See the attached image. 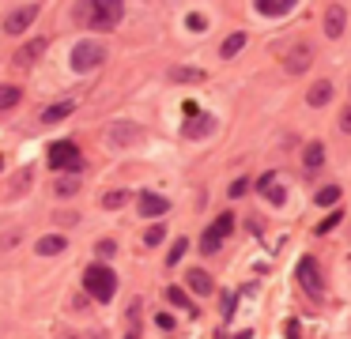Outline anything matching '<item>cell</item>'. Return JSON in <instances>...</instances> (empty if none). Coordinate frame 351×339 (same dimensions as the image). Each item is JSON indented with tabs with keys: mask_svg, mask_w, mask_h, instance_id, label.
I'll return each mask as SVG.
<instances>
[{
	"mask_svg": "<svg viewBox=\"0 0 351 339\" xmlns=\"http://www.w3.org/2000/svg\"><path fill=\"white\" fill-rule=\"evenodd\" d=\"M49 170H84V158H80V147L72 140H57L53 147L46 151Z\"/></svg>",
	"mask_w": 351,
	"mask_h": 339,
	"instance_id": "obj_2",
	"label": "cell"
},
{
	"mask_svg": "<svg viewBox=\"0 0 351 339\" xmlns=\"http://www.w3.org/2000/svg\"><path fill=\"white\" fill-rule=\"evenodd\" d=\"M69 249V241L61 238V234H46V238L38 241V256H57V253H64Z\"/></svg>",
	"mask_w": 351,
	"mask_h": 339,
	"instance_id": "obj_17",
	"label": "cell"
},
{
	"mask_svg": "<svg viewBox=\"0 0 351 339\" xmlns=\"http://www.w3.org/2000/svg\"><path fill=\"white\" fill-rule=\"evenodd\" d=\"M84 339H102V336H99V331H87V336H84Z\"/></svg>",
	"mask_w": 351,
	"mask_h": 339,
	"instance_id": "obj_42",
	"label": "cell"
},
{
	"mask_svg": "<svg viewBox=\"0 0 351 339\" xmlns=\"http://www.w3.org/2000/svg\"><path fill=\"white\" fill-rule=\"evenodd\" d=\"M46 45H49L46 38H31L27 45H19V49H16V57H12V60H16V68H31L34 60H38L42 53H46Z\"/></svg>",
	"mask_w": 351,
	"mask_h": 339,
	"instance_id": "obj_9",
	"label": "cell"
},
{
	"mask_svg": "<svg viewBox=\"0 0 351 339\" xmlns=\"http://www.w3.org/2000/svg\"><path fill=\"white\" fill-rule=\"evenodd\" d=\"M87 298H91L87 290H84V294H76V298H72V309H84V305H87Z\"/></svg>",
	"mask_w": 351,
	"mask_h": 339,
	"instance_id": "obj_40",
	"label": "cell"
},
{
	"mask_svg": "<svg viewBox=\"0 0 351 339\" xmlns=\"http://www.w3.org/2000/svg\"><path fill=\"white\" fill-rule=\"evenodd\" d=\"M340 132H351V105L340 110Z\"/></svg>",
	"mask_w": 351,
	"mask_h": 339,
	"instance_id": "obj_38",
	"label": "cell"
},
{
	"mask_svg": "<svg viewBox=\"0 0 351 339\" xmlns=\"http://www.w3.org/2000/svg\"><path fill=\"white\" fill-rule=\"evenodd\" d=\"M110 143L114 147H132V143L140 140V132H136V125H110Z\"/></svg>",
	"mask_w": 351,
	"mask_h": 339,
	"instance_id": "obj_11",
	"label": "cell"
},
{
	"mask_svg": "<svg viewBox=\"0 0 351 339\" xmlns=\"http://www.w3.org/2000/svg\"><path fill=\"white\" fill-rule=\"evenodd\" d=\"M295 4L298 0H257V12L268 15V19H276V15H287Z\"/></svg>",
	"mask_w": 351,
	"mask_h": 339,
	"instance_id": "obj_14",
	"label": "cell"
},
{
	"mask_svg": "<svg viewBox=\"0 0 351 339\" xmlns=\"http://www.w3.org/2000/svg\"><path fill=\"white\" fill-rule=\"evenodd\" d=\"M313 64V45L306 42V38H298V42H291L287 49H283V68L287 72H306V68Z\"/></svg>",
	"mask_w": 351,
	"mask_h": 339,
	"instance_id": "obj_5",
	"label": "cell"
},
{
	"mask_svg": "<svg viewBox=\"0 0 351 339\" xmlns=\"http://www.w3.org/2000/svg\"><path fill=\"white\" fill-rule=\"evenodd\" d=\"M298 283H302L306 294H321V290H325V283H321V268H317L313 256H302V260H298Z\"/></svg>",
	"mask_w": 351,
	"mask_h": 339,
	"instance_id": "obj_6",
	"label": "cell"
},
{
	"mask_svg": "<svg viewBox=\"0 0 351 339\" xmlns=\"http://www.w3.org/2000/svg\"><path fill=\"white\" fill-rule=\"evenodd\" d=\"M84 290L91 294L95 301H114V294H117V275L106 268V264H91V268L84 271Z\"/></svg>",
	"mask_w": 351,
	"mask_h": 339,
	"instance_id": "obj_1",
	"label": "cell"
},
{
	"mask_svg": "<svg viewBox=\"0 0 351 339\" xmlns=\"http://www.w3.org/2000/svg\"><path fill=\"white\" fill-rule=\"evenodd\" d=\"M212 128H215V117H189V125H185V136L200 140V136H208Z\"/></svg>",
	"mask_w": 351,
	"mask_h": 339,
	"instance_id": "obj_19",
	"label": "cell"
},
{
	"mask_svg": "<svg viewBox=\"0 0 351 339\" xmlns=\"http://www.w3.org/2000/svg\"><path fill=\"white\" fill-rule=\"evenodd\" d=\"M19 98H23V90H19V87H8V83H4V87H0V110H12Z\"/></svg>",
	"mask_w": 351,
	"mask_h": 339,
	"instance_id": "obj_24",
	"label": "cell"
},
{
	"mask_svg": "<svg viewBox=\"0 0 351 339\" xmlns=\"http://www.w3.org/2000/svg\"><path fill=\"white\" fill-rule=\"evenodd\" d=\"M340 223H343V211H332V215H325V218L317 223V234H328L332 226H340Z\"/></svg>",
	"mask_w": 351,
	"mask_h": 339,
	"instance_id": "obj_29",
	"label": "cell"
},
{
	"mask_svg": "<svg viewBox=\"0 0 351 339\" xmlns=\"http://www.w3.org/2000/svg\"><path fill=\"white\" fill-rule=\"evenodd\" d=\"M102 60H106V49H102L99 42H76L69 53V64L76 68V72H91V68H99Z\"/></svg>",
	"mask_w": 351,
	"mask_h": 339,
	"instance_id": "obj_4",
	"label": "cell"
},
{
	"mask_svg": "<svg viewBox=\"0 0 351 339\" xmlns=\"http://www.w3.org/2000/svg\"><path fill=\"white\" fill-rule=\"evenodd\" d=\"M162 298H167L170 305H178V309H189V313L197 316V305L189 301V294H185L182 286H167V290H162Z\"/></svg>",
	"mask_w": 351,
	"mask_h": 339,
	"instance_id": "obj_18",
	"label": "cell"
},
{
	"mask_svg": "<svg viewBox=\"0 0 351 339\" xmlns=\"http://www.w3.org/2000/svg\"><path fill=\"white\" fill-rule=\"evenodd\" d=\"M287 339H298V321H287Z\"/></svg>",
	"mask_w": 351,
	"mask_h": 339,
	"instance_id": "obj_41",
	"label": "cell"
},
{
	"mask_svg": "<svg viewBox=\"0 0 351 339\" xmlns=\"http://www.w3.org/2000/svg\"><path fill=\"white\" fill-rule=\"evenodd\" d=\"M313 200H317L321 208H332V203L340 200V188H336V185H325V188H321L317 196H313Z\"/></svg>",
	"mask_w": 351,
	"mask_h": 339,
	"instance_id": "obj_26",
	"label": "cell"
},
{
	"mask_svg": "<svg viewBox=\"0 0 351 339\" xmlns=\"http://www.w3.org/2000/svg\"><path fill=\"white\" fill-rule=\"evenodd\" d=\"M219 245H223V238L215 230H208L204 238H200V253H219Z\"/></svg>",
	"mask_w": 351,
	"mask_h": 339,
	"instance_id": "obj_28",
	"label": "cell"
},
{
	"mask_svg": "<svg viewBox=\"0 0 351 339\" xmlns=\"http://www.w3.org/2000/svg\"><path fill=\"white\" fill-rule=\"evenodd\" d=\"M170 79H174V83H200V79H204V72H200V68H170Z\"/></svg>",
	"mask_w": 351,
	"mask_h": 339,
	"instance_id": "obj_22",
	"label": "cell"
},
{
	"mask_svg": "<svg viewBox=\"0 0 351 339\" xmlns=\"http://www.w3.org/2000/svg\"><path fill=\"white\" fill-rule=\"evenodd\" d=\"M129 200V192L125 188H114V192H106V196H99V208H106V211H114V208H121V203Z\"/></svg>",
	"mask_w": 351,
	"mask_h": 339,
	"instance_id": "obj_23",
	"label": "cell"
},
{
	"mask_svg": "<svg viewBox=\"0 0 351 339\" xmlns=\"http://www.w3.org/2000/svg\"><path fill=\"white\" fill-rule=\"evenodd\" d=\"M242 45H245V30H234V34H230L227 42H223L219 57H223V60H230V57H234V53H242Z\"/></svg>",
	"mask_w": 351,
	"mask_h": 339,
	"instance_id": "obj_21",
	"label": "cell"
},
{
	"mask_svg": "<svg viewBox=\"0 0 351 339\" xmlns=\"http://www.w3.org/2000/svg\"><path fill=\"white\" fill-rule=\"evenodd\" d=\"M12 185H16V192H23V188L31 185V170H19V173H16V181H12Z\"/></svg>",
	"mask_w": 351,
	"mask_h": 339,
	"instance_id": "obj_33",
	"label": "cell"
},
{
	"mask_svg": "<svg viewBox=\"0 0 351 339\" xmlns=\"http://www.w3.org/2000/svg\"><path fill=\"white\" fill-rule=\"evenodd\" d=\"M328 98H332V83H328V79H317V83L310 87V95H306V102L317 105V110H321V105H325Z\"/></svg>",
	"mask_w": 351,
	"mask_h": 339,
	"instance_id": "obj_16",
	"label": "cell"
},
{
	"mask_svg": "<svg viewBox=\"0 0 351 339\" xmlns=\"http://www.w3.org/2000/svg\"><path fill=\"white\" fill-rule=\"evenodd\" d=\"M261 192H265L268 203H283V200H287V192H283L280 185H272V173H265V177H261Z\"/></svg>",
	"mask_w": 351,
	"mask_h": 339,
	"instance_id": "obj_20",
	"label": "cell"
},
{
	"mask_svg": "<svg viewBox=\"0 0 351 339\" xmlns=\"http://www.w3.org/2000/svg\"><path fill=\"white\" fill-rule=\"evenodd\" d=\"M95 253H99L102 260H110V256L117 253V245H114V241H99V245H95Z\"/></svg>",
	"mask_w": 351,
	"mask_h": 339,
	"instance_id": "obj_32",
	"label": "cell"
},
{
	"mask_svg": "<svg viewBox=\"0 0 351 339\" xmlns=\"http://www.w3.org/2000/svg\"><path fill=\"white\" fill-rule=\"evenodd\" d=\"M0 170H4V162H0Z\"/></svg>",
	"mask_w": 351,
	"mask_h": 339,
	"instance_id": "obj_43",
	"label": "cell"
},
{
	"mask_svg": "<svg viewBox=\"0 0 351 339\" xmlns=\"http://www.w3.org/2000/svg\"><path fill=\"white\" fill-rule=\"evenodd\" d=\"M162 234H167V230H162V223H155V226H147L144 241H147V245H159V241H162Z\"/></svg>",
	"mask_w": 351,
	"mask_h": 339,
	"instance_id": "obj_31",
	"label": "cell"
},
{
	"mask_svg": "<svg viewBox=\"0 0 351 339\" xmlns=\"http://www.w3.org/2000/svg\"><path fill=\"white\" fill-rule=\"evenodd\" d=\"M72 110H76V98H61V102H53V105L42 110V125H57V121L69 117Z\"/></svg>",
	"mask_w": 351,
	"mask_h": 339,
	"instance_id": "obj_12",
	"label": "cell"
},
{
	"mask_svg": "<svg viewBox=\"0 0 351 339\" xmlns=\"http://www.w3.org/2000/svg\"><path fill=\"white\" fill-rule=\"evenodd\" d=\"M185 249H189V241H185V238H178L174 245H170V253H167V264H178V260L185 256Z\"/></svg>",
	"mask_w": 351,
	"mask_h": 339,
	"instance_id": "obj_30",
	"label": "cell"
},
{
	"mask_svg": "<svg viewBox=\"0 0 351 339\" xmlns=\"http://www.w3.org/2000/svg\"><path fill=\"white\" fill-rule=\"evenodd\" d=\"M34 19H38V4H23V8H16V12H12L8 19H4V30H8L12 38H19Z\"/></svg>",
	"mask_w": 351,
	"mask_h": 339,
	"instance_id": "obj_7",
	"label": "cell"
},
{
	"mask_svg": "<svg viewBox=\"0 0 351 339\" xmlns=\"http://www.w3.org/2000/svg\"><path fill=\"white\" fill-rule=\"evenodd\" d=\"M53 192H57V196H76V192H80V181H76V177H61V181L53 185Z\"/></svg>",
	"mask_w": 351,
	"mask_h": 339,
	"instance_id": "obj_27",
	"label": "cell"
},
{
	"mask_svg": "<svg viewBox=\"0 0 351 339\" xmlns=\"http://www.w3.org/2000/svg\"><path fill=\"white\" fill-rule=\"evenodd\" d=\"M234 316V294H223V321Z\"/></svg>",
	"mask_w": 351,
	"mask_h": 339,
	"instance_id": "obj_36",
	"label": "cell"
},
{
	"mask_svg": "<svg viewBox=\"0 0 351 339\" xmlns=\"http://www.w3.org/2000/svg\"><path fill=\"white\" fill-rule=\"evenodd\" d=\"M53 218H57L61 226H76V218H80V215H76V211H57Z\"/></svg>",
	"mask_w": 351,
	"mask_h": 339,
	"instance_id": "obj_34",
	"label": "cell"
},
{
	"mask_svg": "<svg viewBox=\"0 0 351 339\" xmlns=\"http://www.w3.org/2000/svg\"><path fill=\"white\" fill-rule=\"evenodd\" d=\"M185 27H189V30H204L208 19H204V15H189V19H185Z\"/></svg>",
	"mask_w": 351,
	"mask_h": 339,
	"instance_id": "obj_37",
	"label": "cell"
},
{
	"mask_svg": "<svg viewBox=\"0 0 351 339\" xmlns=\"http://www.w3.org/2000/svg\"><path fill=\"white\" fill-rule=\"evenodd\" d=\"M245 188H250V181H245V177H238L234 185L227 188V192H230V196H234V200H238V196H245Z\"/></svg>",
	"mask_w": 351,
	"mask_h": 339,
	"instance_id": "obj_35",
	"label": "cell"
},
{
	"mask_svg": "<svg viewBox=\"0 0 351 339\" xmlns=\"http://www.w3.org/2000/svg\"><path fill=\"white\" fill-rule=\"evenodd\" d=\"M343 27H348V12L340 4H328L325 12V34L328 38H343Z\"/></svg>",
	"mask_w": 351,
	"mask_h": 339,
	"instance_id": "obj_10",
	"label": "cell"
},
{
	"mask_svg": "<svg viewBox=\"0 0 351 339\" xmlns=\"http://www.w3.org/2000/svg\"><path fill=\"white\" fill-rule=\"evenodd\" d=\"M155 324H159L162 331H170V328H174V316H170V313H159V316H155Z\"/></svg>",
	"mask_w": 351,
	"mask_h": 339,
	"instance_id": "obj_39",
	"label": "cell"
},
{
	"mask_svg": "<svg viewBox=\"0 0 351 339\" xmlns=\"http://www.w3.org/2000/svg\"><path fill=\"white\" fill-rule=\"evenodd\" d=\"M302 166L306 170H321V166H325V143L321 140H310L302 147Z\"/></svg>",
	"mask_w": 351,
	"mask_h": 339,
	"instance_id": "obj_13",
	"label": "cell"
},
{
	"mask_svg": "<svg viewBox=\"0 0 351 339\" xmlns=\"http://www.w3.org/2000/svg\"><path fill=\"white\" fill-rule=\"evenodd\" d=\"M208 230H215V234H219V238H227V234L234 230V215H230V211H223V215L215 218V223L208 226Z\"/></svg>",
	"mask_w": 351,
	"mask_h": 339,
	"instance_id": "obj_25",
	"label": "cell"
},
{
	"mask_svg": "<svg viewBox=\"0 0 351 339\" xmlns=\"http://www.w3.org/2000/svg\"><path fill=\"white\" fill-rule=\"evenodd\" d=\"M125 15V0H91V27L95 30H114Z\"/></svg>",
	"mask_w": 351,
	"mask_h": 339,
	"instance_id": "obj_3",
	"label": "cell"
},
{
	"mask_svg": "<svg viewBox=\"0 0 351 339\" xmlns=\"http://www.w3.org/2000/svg\"><path fill=\"white\" fill-rule=\"evenodd\" d=\"M185 283H189V290H197V294H212L215 290L212 275H208V271H200V268H193L189 275H185Z\"/></svg>",
	"mask_w": 351,
	"mask_h": 339,
	"instance_id": "obj_15",
	"label": "cell"
},
{
	"mask_svg": "<svg viewBox=\"0 0 351 339\" xmlns=\"http://www.w3.org/2000/svg\"><path fill=\"white\" fill-rule=\"evenodd\" d=\"M136 211H140L144 218L167 215V211H170V200H167V196H159V192H140V196H136Z\"/></svg>",
	"mask_w": 351,
	"mask_h": 339,
	"instance_id": "obj_8",
	"label": "cell"
}]
</instances>
